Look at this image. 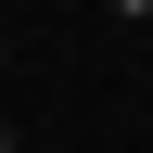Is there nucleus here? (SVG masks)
<instances>
[{"mask_svg":"<svg viewBox=\"0 0 153 153\" xmlns=\"http://www.w3.org/2000/svg\"><path fill=\"white\" fill-rule=\"evenodd\" d=\"M0 153H26V140H13V115H0Z\"/></svg>","mask_w":153,"mask_h":153,"instance_id":"f257e3e1","label":"nucleus"},{"mask_svg":"<svg viewBox=\"0 0 153 153\" xmlns=\"http://www.w3.org/2000/svg\"><path fill=\"white\" fill-rule=\"evenodd\" d=\"M115 13H153V0H115Z\"/></svg>","mask_w":153,"mask_h":153,"instance_id":"f03ea898","label":"nucleus"},{"mask_svg":"<svg viewBox=\"0 0 153 153\" xmlns=\"http://www.w3.org/2000/svg\"><path fill=\"white\" fill-rule=\"evenodd\" d=\"M0 76H13V38H0Z\"/></svg>","mask_w":153,"mask_h":153,"instance_id":"7ed1b4c3","label":"nucleus"}]
</instances>
